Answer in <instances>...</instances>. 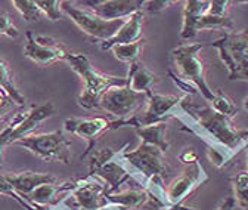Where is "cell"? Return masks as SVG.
Returning a JSON list of instances; mask_svg holds the SVG:
<instances>
[{"instance_id": "obj_1", "label": "cell", "mask_w": 248, "mask_h": 210, "mask_svg": "<svg viewBox=\"0 0 248 210\" xmlns=\"http://www.w3.org/2000/svg\"><path fill=\"white\" fill-rule=\"evenodd\" d=\"M179 110L185 117L177 115L176 118L182 122L183 130L197 135L207 145V149L222 151L232 160L248 145V130L235 129L231 118L217 114L210 105L195 104L186 97Z\"/></svg>"}, {"instance_id": "obj_2", "label": "cell", "mask_w": 248, "mask_h": 210, "mask_svg": "<svg viewBox=\"0 0 248 210\" xmlns=\"http://www.w3.org/2000/svg\"><path fill=\"white\" fill-rule=\"evenodd\" d=\"M204 46V43H186L174 48L170 53L171 67L169 68V76L185 95L191 97L198 91L210 102L214 92L207 83L205 65L200 56V50Z\"/></svg>"}, {"instance_id": "obj_3", "label": "cell", "mask_w": 248, "mask_h": 210, "mask_svg": "<svg viewBox=\"0 0 248 210\" xmlns=\"http://www.w3.org/2000/svg\"><path fill=\"white\" fill-rule=\"evenodd\" d=\"M64 61L71 67V70L76 74L81 77L84 83L83 92L77 99V104L84 110L99 108L101 98L109 87L127 84L126 77H117V76L105 74L96 70L84 53L68 52Z\"/></svg>"}, {"instance_id": "obj_4", "label": "cell", "mask_w": 248, "mask_h": 210, "mask_svg": "<svg viewBox=\"0 0 248 210\" xmlns=\"http://www.w3.org/2000/svg\"><path fill=\"white\" fill-rule=\"evenodd\" d=\"M210 46L219 52L231 81H248V30L228 32Z\"/></svg>"}, {"instance_id": "obj_5", "label": "cell", "mask_w": 248, "mask_h": 210, "mask_svg": "<svg viewBox=\"0 0 248 210\" xmlns=\"http://www.w3.org/2000/svg\"><path fill=\"white\" fill-rule=\"evenodd\" d=\"M208 0H188L183 3V22L180 37L183 40L194 39L201 30H229L235 32V24L229 15H216L208 11Z\"/></svg>"}, {"instance_id": "obj_6", "label": "cell", "mask_w": 248, "mask_h": 210, "mask_svg": "<svg viewBox=\"0 0 248 210\" xmlns=\"http://www.w3.org/2000/svg\"><path fill=\"white\" fill-rule=\"evenodd\" d=\"M14 145L28 149L39 159L47 163H64L68 164L71 159V141L62 130L50 133H31Z\"/></svg>"}, {"instance_id": "obj_7", "label": "cell", "mask_w": 248, "mask_h": 210, "mask_svg": "<svg viewBox=\"0 0 248 210\" xmlns=\"http://www.w3.org/2000/svg\"><path fill=\"white\" fill-rule=\"evenodd\" d=\"M129 144H124V148L120 154V159L123 163L130 164L139 175V184L143 188V185L152 178L161 176L169 172V166L166 163V153L161 151L160 148L140 142L138 148L127 149Z\"/></svg>"}, {"instance_id": "obj_8", "label": "cell", "mask_w": 248, "mask_h": 210, "mask_svg": "<svg viewBox=\"0 0 248 210\" xmlns=\"http://www.w3.org/2000/svg\"><path fill=\"white\" fill-rule=\"evenodd\" d=\"M53 114L52 102H43L31 107L25 113H18L0 132V164H2L3 151L8 145H14L16 141L33 133L42 122Z\"/></svg>"}, {"instance_id": "obj_9", "label": "cell", "mask_w": 248, "mask_h": 210, "mask_svg": "<svg viewBox=\"0 0 248 210\" xmlns=\"http://www.w3.org/2000/svg\"><path fill=\"white\" fill-rule=\"evenodd\" d=\"M61 8L67 18H70L86 36H89L92 40L98 42V45L115 36L120 27L126 21V19L105 21L96 16L95 14H92L89 9L78 8L77 3H73V2H62Z\"/></svg>"}, {"instance_id": "obj_10", "label": "cell", "mask_w": 248, "mask_h": 210, "mask_svg": "<svg viewBox=\"0 0 248 210\" xmlns=\"http://www.w3.org/2000/svg\"><path fill=\"white\" fill-rule=\"evenodd\" d=\"M188 95H158L151 94L148 98V104L143 113L135 114L133 117L126 120V126L130 128H143L155 123L167 122L169 118L176 117V110L179 108L180 102Z\"/></svg>"}, {"instance_id": "obj_11", "label": "cell", "mask_w": 248, "mask_h": 210, "mask_svg": "<svg viewBox=\"0 0 248 210\" xmlns=\"http://www.w3.org/2000/svg\"><path fill=\"white\" fill-rule=\"evenodd\" d=\"M148 95L133 92L124 86H114L102 95L99 108L105 110L108 114L117 117V120H127L136 114L139 108L148 104Z\"/></svg>"}, {"instance_id": "obj_12", "label": "cell", "mask_w": 248, "mask_h": 210, "mask_svg": "<svg viewBox=\"0 0 248 210\" xmlns=\"http://www.w3.org/2000/svg\"><path fill=\"white\" fill-rule=\"evenodd\" d=\"M126 126V120H107L104 117H93V118H77L71 117L64 122V129L87 142L86 151L81 159L87 157L93 148H95L98 139L108 130H115L118 128Z\"/></svg>"}, {"instance_id": "obj_13", "label": "cell", "mask_w": 248, "mask_h": 210, "mask_svg": "<svg viewBox=\"0 0 248 210\" xmlns=\"http://www.w3.org/2000/svg\"><path fill=\"white\" fill-rule=\"evenodd\" d=\"M208 181L210 176L200 162L188 166L183 170V173L177 176L166 190L170 209L183 206L186 198L192 195L201 185H204Z\"/></svg>"}, {"instance_id": "obj_14", "label": "cell", "mask_w": 248, "mask_h": 210, "mask_svg": "<svg viewBox=\"0 0 248 210\" xmlns=\"http://www.w3.org/2000/svg\"><path fill=\"white\" fill-rule=\"evenodd\" d=\"M27 43L24 48V56L31 59L40 67H49L58 61H64L70 52L61 42L46 36H37L33 32H27Z\"/></svg>"}, {"instance_id": "obj_15", "label": "cell", "mask_w": 248, "mask_h": 210, "mask_svg": "<svg viewBox=\"0 0 248 210\" xmlns=\"http://www.w3.org/2000/svg\"><path fill=\"white\" fill-rule=\"evenodd\" d=\"M70 198L74 200L78 210H99L111 203L108 200L105 184L90 176L78 179L77 187L71 191Z\"/></svg>"}, {"instance_id": "obj_16", "label": "cell", "mask_w": 248, "mask_h": 210, "mask_svg": "<svg viewBox=\"0 0 248 210\" xmlns=\"http://www.w3.org/2000/svg\"><path fill=\"white\" fill-rule=\"evenodd\" d=\"M121 151H123V149H121ZM120 154L115 159L107 162L105 164H102L101 167L95 169V170L87 175L90 178H99L101 181L105 184L108 194H115V193L121 191V187L124 184H127V182H136L139 185V182L136 181V176L121 162Z\"/></svg>"}, {"instance_id": "obj_17", "label": "cell", "mask_w": 248, "mask_h": 210, "mask_svg": "<svg viewBox=\"0 0 248 210\" xmlns=\"http://www.w3.org/2000/svg\"><path fill=\"white\" fill-rule=\"evenodd\" d=\"M83 6H89L87 9L95 14L96 16L105 21H117V19H126L132 14L142 11L143 2L140 0H87V2L78 3Z\"/></svg>"}, {"instance_id": "obj_18", "label": "cell", "mask_w": 248, "mask_h": 210, "mask_svg": "<svg viewBox=\"0 0 248 210\" xmlns=\"http://www.w3.org/2000/svg\"><path fill=\"white\" fill-rule=\"evenodd\" d=\"M78 179H68V181H58L53 184H45L37 187L31 193L27 200L40 207H56L62 200L59 198L62 194L71 193L77 187Z\"/></svg>"}, {"instance_id": "obj_19", "label": "cell", "mask_w": 248, "mask_h": 210, "mask_svg": "<svg viewBox=\"0 0 248 210\" xmlns=\"http://www.w3.org/2000/svg\"><path fill=\"white\" fill-rule=\"evenodd\" d=\"M143 19H145V14L142 11L132 14L129 18H126V21L120 27L115 36H112L107 42L99 43L101 50H111V48L117 45H129V43H136L142 40Z\"/></svg>"}, {"instance_id": "obj_20", "label": "cell", "mask_w": 248, "mask_h": 210, "mask_svg": "<svg viewBox=\"0 0 248 210\" xmlns=\"http://www.w3.org/2000/svg\"><path fill=\"white\" fill-rule=\"evenodd\" d=\"M5 178L11 184V187L25 200L37 187L45 185V184H53V182L59 181L56 176H53L50 173H42V172L5 173Z\"/></svg>"}, {"instance_id": "obj_21", "label": "cell", "mask_w": 248, "mask_h": 210, "mask_svg": "<svg viewBox=\"0 0 248 210\" xmlns=\"http://www.w3.org/2000/svg\"><path fill=\"white\" fill-rule=\"evenodd\" d=\"M126 79H127V87L130 91L138 94H145L149 97L152 94V86L155 80H157V76L151 70H148L140 61H136L130 64L129 74Z\"/></svg>"}, {"instance_id": "obj_22", "label": "cell", "mask_w": 248, "mask_h": 210, "mask_svg": "<svg viewBox=\"0 0 248 210\" xmlns=\"http://www.w3.org/2000/svg\"><path fill=\"white\" fill-rule=\"evenodd\" d=\"M138 136L140 138V142L149 144L160 148L161 151H167L169 149V141H167V122L155 123L143 128L135 129Z\"/></svg>"}, {"instance_id": "obj_23", "label": "cell", "mask_w": 248, "mask_h": 210, "mask_svg": "<svg viewBox=\"0 0 248 210\" xmlns=\"http://www.w3.org/2000/svg\"><path fill=\"white\" fill-rule=\"evenodd\" d=\"M108 200L111 203L127 207L129 210H140L142 206L149 203V195L143 188H132V190H121L115 194H108Z\"/></svg>"}, {"instance_id": "obj_24", "label": "cell", "mask_w": 248, "mask_h": 210, "mask_svg": "<svg viewBox=\"0 0 248 210\" xmlns=\"http://www.w3.org/2000/svg\"><path fill=\"white\" fill-rule=\"evenodd\" d=\"M0 89L18 105V107H22L25 105V98L22 97V94L18 91V87L14 81V77H12V73H11V68L8 65V63L2 58L0 55Z\"/></svg>"}, {"instance_id": "obj_25", "label": "cell", "mask_w": 248, "mask_h": 210, "mask_svg": "<svg viewBox=\"0 0 248 210\" xmlns=\"http://www.w3.org/2000/svg\"><path fill=\"white\" fill-rule=\"evenodd\" d=\"M143 40H139L136 43H129V45H117L114 48H111V52L114 53V56L121 63L126 64H133L136 61H139V55L143 49Z\"/></svg>"}, {"instance_id": "obj_26", "label": "cell", "mask_w": 248, "mask_h": 210, "mask_svg": "<svg viewBox=\"0 0 248 210\" xmlns=\"http://www.w3.org/2000/svg\"><path fill=\"white\" fill-rule=\"evenodd\" d=\"M210 104H211V108L217 113V114H222V115H225V117H228V118H233L235 115H236V113H238V108H236V105H235V102L228 97V95H225L222 91H216L214 92V97H213V99L210 101Z\"/></svg>"}, {"instance_id": "obj_27", "label": "cell", "mask_w": 248, "mask_h": 210, "mask_svg": "<svg viewBox=\"0 0 248 210\" xmlns=\"http://www.w3.org/2000/svg\"><path fill=\"white\" fill-rule=\"evenodd\" d=\"M123 146H120V148L108 146V148H102V149H93V151L89 154V159H90V162H89V173L93 172L95 169H98V167H101L107 162L115 159L121 153Z\"/></svg>"}, {"instance_id": "obj_28", "label": "cell", "mask_w": 248, "mask_h": 210, "mask_svg": "<svg viewBox=\"0 0 248 210\" xmlns=\"http://www.w3.org/2000/svg\"><path fill=\"white\" fill-rule=\"evenodd\" d=\"M12 5L27 22H36L43 16L40 8L37 6V2H34V0H14Z\"/></svg>"}, {"instance_id": "obj_29", "label": "cell", "mask_w": 248, "mask_h": 210, "mask_svg": "<svg viewBox=\"0 0 248 210\" xmlns=\"http://www.w3.org/2000/svg\"><path fill=\"white\" fill-rule=\"evenodd\" d=\"M37 6L40 8L42 14L45 16H47L49 21H59L61 18H64V12H62L61 3L59 0H36Z\"/></svg>"}, {"instance_id": "obj_30", "label": "cell", "mask_w": 248, "mask_h": 210, "mask_svg": "<svg viewBox=\"0 0 248 210\" xmlns=\"http://www.w3.org/2000/svg\"><path fill=\"white\" fill-rule=\"evenodd\" d=\"M0 195H8V197L14 198L19 206H22V207L27 209V210H37V207H36L34 204H31L28 200H25L24 197H21V195L11 187V184L6 181L5 175H2V173H0Z\"/></svg>"}, {"instance_id": "obj_31", "label": "cell", "mask_w": 248, "mask_h": 210, "mask_svg": "<svg viewBox=\"0 0 248 210\" xmlns=\"http://www.w3.org/2000/svg\"><path fill=\"white\" fill-rule=\"evenodd\" d=\"M174 3L176 2H171V0H148V2H143L142 5V12H146L149 15H157L164 12L169 6Z\"/></svg>"}, {"instance_id": "obj_32", "label": "cell", "mask_w": 248, "mask_h": 210, "mask_svg": "<svg viewBox=\"0 0 248 210\" xmlns=\"http://www.w3.org/2000/svg\"><path fill=\"white\" fill-rule=\"evenodd\" d=\"M0 36H6L11 39L18 37V30L6 12H0Z\"/></svg>"}, {"instance_id": "obj_33", "label": "cell", "mask_w": 248, "mask_h": 210, "mask_svg": "<svg viewBox=\"0 0 248 210\" xmlns=\"http://www.w3.org/2000/svg\"><path fill=\"white\" fill-rule=\"evenodd\" d=\"M15 107H18V105L2 91V89H0V120L8 117L14 111Z\"/></svg>"}, {"instance_id": "obj_34", "label": "cell", "mask_w": 248, "mask_h": 210, "mask_svg": "<svg viewBox=\"0 0 248 210\" xmlns=\"http://www.w3.org/2000/svg\"><path fill=\"white\" fill-rule=\"evenodd\" d=\"M179 160L183 164L191 166L194 163H198V153L195 151L194 148H185L183 151L179 154Z\"/></svg>"}, {"instance_id": "obj_35", "label": "cell", "mask_w": 248, "mask_h": 210, "mask_svg": "<svg viewBox=\"0 0 248 210\" xmlns=\"http://www.w3.org/2000/svg\"><path fill=\"white\" fill-rule=\"evenodd\" d=\"M231 184L233 190H245L248 188V170L239 172L235 178L231 179Z\"/></svg>"}, {"instance_id": "obj_36", "label": "cell", "mask_w": 248, "mask_h": 210, "mask_svg": "<svg viewBox=\"0 0 248 210\" xmlns=\"http://www.w3.org/2000/svg\"><path fill=\"white\" fill-rule=\"evenodd\" d=\"M233 198L238 207L248 210V188L245 190H233Z\"/></svg>"}, {"instance_id": "obj_37", "label": "cell", "mask_w": 248, "mask_h": 210, "mask_svg": "<svg viewBox=\"0 0 248 210\" xmlns=\"http://www.w3.org/2000/svg\"><path fill=\"white\" fill-rule=\"evenodd\" d=\"M235 206H236L235 198H233V197H228V198H225L219 206H217L216 210H233Z\"/></svg>"}, {"instance_id": "obj_38", "label": "cell", "mask_w": 248, "mask_h": 210, "mask_svg": "<svg viewBox=\"0 0 248 210\" xmlns=\"http://www.w3.org/2000/svg\"><path fill=\"white\" fill-rule=\"evenodd\" d=\"M244 108H245V110L248 111V97H247V98L244 99Z\"/></svg>"}, {"instance_id": "obj_39", "label": "cell", "mask_w": 248, "mask_h": 210, "mask_svg": "<svg viewBox=\"0 0 248 210\" xmlns=\"http://www.w3.org/2000/svg\"><path fill=\"white\" fill-rule=\"evenodd\" d=\"M245 149H247V160H248V146H245Z\"/></svg>"}, {"instance_id": "obj_40", "label": "cell", "mask_w": 248, "mask_h": 210, "mask_svg": "<svg viewBox=\"0 0 248 210\" xmlns=\"http://www.w3.org/2000/svg\"><path fill=\"white\" fill-rule=\"evenodd\" d=\"M52 210H55V209H52Z\"/></svg>"}, {"instance_id": "obj_41", "label": "cell", "mask_w": 248, "mask_h": 210, "mask_svg": "<svg viewBox=\"0 0 248 210\" xmlns=\"http://www.w3.org/2000/svg\"><path fill=\"white\" fill-rule=\"evenodd\" d=\"M247 146H248V145H247Z\"/></svg>"}]
</instances>
